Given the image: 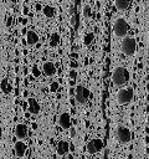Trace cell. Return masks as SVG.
I'll list each match as a JSON object with an SVG mask.
<instances>
[{
	"label": "cell",
	"instance_id": "1",
	"mask_svg": "<svg viewBox=\"0 0 149 159\" xmlns=\"http://www.w3.org/2000/svg\"><path fill=\"white\" fill-rule=\"evenodd\" d=\"M129 71L125 67H117L112 73V81L115 86H124L129 81Z\"/></svg>",
	"mask_w": 149,
	"mask_h": 159
},
{
	"label": "cell",
	"instance_id": "2",
	"mask_svg": "<svg viewBox=\"0 0 149 159\" xmlns=\"http://www.w3.org/2000/svg\"><path fill=\"white\" fill-rule=\"evenodd\" d=\"M129 25L123 17H118L113 22V32L117 37H124L128 34Z\"/></svg>",
	"mask_w": 149,
	"mask_h": 159
},
{
	"label": "cell",
	"instance_id": "3",
	"mask_svg": "<svg viewBox=\"0 0 149 159\" xmlns=\"http://www.w3.org/2000/svg\"><path fill=\"white\" fill-rule=\"evenodd\" d=\"M134 97V91L132 87H125L119 89L117 93V102L118 104H128Z\"/></svg>",
	"mask_w": 149,
	"mask_h": 159
},
{
	"label": "cell",
	"instance_id": "4",
	"mask_svg": "<svg viewBox=\"0 0 149 159\" xmlns=\"http://www.w3.org/2000/svg\"><path fill=\"white\" fill-rule=\"evenodd\" d=\"M135 47H137V42L134 37H125L120 45V50L125 56H132L135 52Z\"/></svg>",
	"mask_w": 149,
	"mask_h": 159
},
{
	"label": "cell",
	"instance_id": "5",
	"mask_svg": "<svg viewBox=\"0 0 149 159\" xmlns=\"http://www.w3.org/2000/svg\"><path fill=\"white\" fill-rule=\"evenodd\" d=\"M74 96H76V101H77L79 104H84V103L88 101V98H89V96H91V92H89V89H88L87 87H84V86H77V87H76V93H74Z\"/></svg>",
	"mask_w": 149,
	"mask_h": 159
},
{
	"label": "cell",
	"instance_id": "6",
	"mask_svg": "<svg viewBox=\"0 0 149 159\" xmlns=\"http://www.w3.org/2000/svg\"><path fill=\"white\" fill-rule=\"evenodd\" d=\"M102 148H103V142H102V139L94 138V139H92V140L88 142L86 149H87V152H88L89 154H96V153L101 152Z\"/></svg>",
	"mask_w": 149,
	"mask_h": 159
},
{
	"label": "cell",
	"instance_id": "7",
	"mask_svg": "<svg viewBox=\"0 0 149 159\" xmlns=\"http://www.w3.org/2000/svg\"><path fill=\"white\" fill-rule=\"evenodd\" d=\"M117 138L122 143H128L130 140V130L124 125H119L117 128Z\"/></svg>",
	"mask_w": 149,
	"mask_h": 159
},
{
	"label": "cell",
	"instance_id": "8",
	"mask_svg": "<svg viewBox=\"0 0 149 159\" xmlns=\"http://www.w3.org/2000/svg\"><path fill=\"white\" fill-rule=\"evenodd\" d=\"M58 124L63 129H68L71 127V116L68 113H66V112L61 113L60 117H58Z\"/></svg>",
	"mask_w": 149,
	"mask_h": 159
},
{
	"label": "cell",
	"instance_id": "9",
	"mask_svg": "<svg viewBox=\"0 0 149 159\" xmlns=\"http://www.w3.org/2000/svg\"><path fill=\"white\" fill-rule=\"evenodd\" d=\"M15 135H16V138L19 140L26 138L27 137V125H25L22 123L16 124V127H15Z\"/></svg>",
	"mask_w": 149,
	"mask_h": 159
},
{
	"label": "cell",
	"instance_id": "10",
	"mask_svg": "<svg viewBox=\"0 0 149 159\" xmlns=\"http://www.w3.org/2000/svg\"><path fill=\"white\" fill-rule=\"evenodd\" d=\"M42 71H43V73L46 75V76H53L55 73H56V66H55V63L53 62H51V61H46V62H43V65H42Z\"/></svg>",
	"mask_w": 149,
	"mask_h": 159
},
{
	"label": "cell",
	"instance_id": "11",
	"mask_svg": "<svg viewBox=\"0 0 149 159\" xmlns=\"http://www.w3.org/2000/svg\"><path fill=\"white\" fill-rule=\"evenodd\" d=\"M14 149H15V155L17 158H22L25 155V153H26V144L22 140H17L15 143Z\"/></svg>",
	"mask_w": 149,
	"mask_h": 159
},
{
	"label": "cell",
	"instance_id": "12",
	"mask_svg": "<svg viewBox=\"0 0 149 159\" xmlns=\"http://www.w3.org/2000/svg\"><path fill=\"white\" fill-rule=\"evenodd\" d=\"M27 103H29V111L31 114H38L40 113V104L35 98H29Z\"/></svg>",
	"mask_w": 149,
	"mask_h": 159
},
{
	"label": "cell",
	"instance_id": "13",
	"mask_svg": "<svg viewBox=\"0 0 149 159\" xmlns=\"http://www.w3.org/2000/svg\"><path fill=\"white\" fill-rule=\"evenodd\" d=\"M68 149H70V144L66 142V140H60L58 144H57V154L58 155H65L68 153Z\"/></svg>",
	"mask_w": 149,
	"mask_h": 159
},
{
	"label": "cell",
	"instance_id": "14",
	"mask_svg": "<svg viewBox=\"0 0 149 159\" xmlns=\"http://www.w3.org/2000/svg\"><path fill=\"white\" fill-rule=\"evenodd\" d=\"M26 42L30 45V46H32V45H36L37 42H38V35L35 32V31H27V34H26Z\"/></svg>",
	"mask_w": 149,
	"mask_h": 159
},
{
	"label": "cell",
	"instance_id": "15",
	"mask_svg": "<svg viewBox=\"0 0 149 159\" xmlns=\"http://www.w3.org/2000/svg\"><path fill=\"white\" fill-rule=\"evenodd\" d=\"M114 6H115L117 10L123 11V10H127L130 6V1H128V0H115Z\"/></svg>",
	"mask_w": 149,
	"mask_h": 159
},
{
	"label": "cell",
	"instance_id": "16",
	"mask_svg": "<svg viewBox=\"0 0 149 159\" xmlns=\"http://www.w3.org/2000/svg\"><path fill=\"white\" fill-rule=\"evenodd\" d=\"M42 14H43L47 19H51V17L55 16V14H56V9H55L53 6H51V5H45V6L42 7Z\"/></svg>",
	"mask_w": 149,
	"mask_h": 159
},
{
	"label": "cell",
	"instance_id": "17",
	"mask_svg": "<svg viewBox=\"0 0 149 159\" xmlns=\"http://www.w3.org/2000/svg\"><path fill=\"white\" fill-rule=\"evenodd\" d=\"M48 45H50V47H57V46L60 45V35H58L57 32H53V34L50 36Z\"/></svg>",
	"mask_w": 149,
	"mask_h": 159
},
{
	"label": "cell",
	"instance_id": "18",
	"mask_svg": "<svg viewBox=\"0 0 149 159\" xmlns=\"http://www.w3.org/2000/svg\"><path fill=\"white\" fill-rule=\"evenodd\" d=\"M93 40H94V34H93V32H88V34H86V36H84V39H83V43L88 46V45L92 43Z\"/></svg>",
	"mask_w": 149,
	"mask_h": 159
},
{
	"label": "cell",
	"instance_id": "19",
	"mask_svg": "<svg viewBox=\"0 0 149 159\" xmlns=\"http://www.w3.org/2000/svg\"><path fill=\"white\" fill-rule=\"evenodd\" d=\"M91 14H92L91 6H89V5H84V7H83V16H84V17H89Z\"/></svg>",
	"mask_w": 149,
	"mask_h": 159
},
{
	"label": "cell",
	"instance_id": "20",
	"mask_svg": "<svg viewBox=\"0 0 149 159\" xmlns=\"http://www.w3.org/2000/svg\"><path fill=\"white\" fill-rule=\"evenodd\" d=\"M7 80L6 78H2L1 80V83H0V89L2 91V92H7Z\"/></svg>",
	"mask_w": 149,
	"mask_h": 159
},
{
	"label": "cell",
	"instance_id": "21",
	"mask_svg": "<svg viewBox=\"0 0 149 159\" xmlns=\"http://www.w3.org/2000/svg\"><path fill=\"white\" fill-rule=\"evenodd\" d=\"M58 89V83L57 82H52L51 84H50V91L51 92H56Z\"/></svg>",
	"mask_w": 149,
	"mask_h": 159
},
{
	"label": "cell",
	"instance_id": "22",
	"mask_svg": "<svg viewBox=\"0 0 149 159\" xmlns=\"http://www.w3.org/2000/svg\"><path fill=\"white\" fill-rule=\"evenodd\" d=\"M32 73H34V76H35V77L40 76V71L37 70V67H36V66H34V68H32Z\"/></svg>",
	"mask_w": 149,
	"mask_h": 159
},
{
	"label": "cell",
	"instance_id": "23",
	"mask_svg": "<svg viewBox=\"0 0 149 159\" xmlns=\"http://www.w3.org/2000/svg\"><path fill=\"white\" fill-rule=\"evenodd\" d=\"M70 76H71V77H76V72H74V71H71V72H70Z\"/></svg>",
	"mask_w": 149,
	"mask_h": 159
},
{
	"label": "cell",
	"instance_id": "24",
	"mask_svg": "<svg viewBox=\"0 0 149 159\" xmlns=\"http://www.w3.org/2000/svg\"><path fill=\"white\" fill-rule=\"evenodd\" d=\"M36 9H37V10H38V11H40V10H41V9H42V6H41V5H38V4H37V5H36Z\"/></svg>",
	"mask_w": 149,
	"mask_h": 159
},
{
	"label": "cell",
	"instance_id": "25",
	"mask_svg": "<svg viewBox=\"0 0 149 159\" xmlns=\"http://www.w3.org/2000/svg\"><path fill=\"white\" fill-rule=\"evenodd\" d=\"M68 159H73V157H72V155H70V157H68Z\"/></svg>",
	"mask_w": 149,
	"mask_h": 159
}]
</instances>
